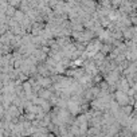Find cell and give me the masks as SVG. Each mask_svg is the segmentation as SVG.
<instances>
[{
	"mask_svg": "<svg viewBox=\"0 0 137 137\" xmlns=\"http://www.w3.org/2000/svg\"><path fill=\"white\" fill-rule=\"evenodd\" d=\"M114 97H116V102L118 103V105H121V106L128 105V102H129V96H128L125 92H121V90H118V89H117Z\"/></svg>",
	"mask_w": 137,
	"mask_h": 137,
	"instance_id": "1",
	"label": "cell"
}]
</instances>
